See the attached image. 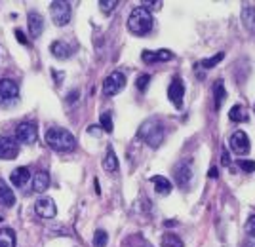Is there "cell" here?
<instances>
[{
	"label": "cell",
	"instance_id": "obj_1",
	"mask_svg": "<svg viewBox=\"0 0 255 247\" xmlns=\"http://www.w3.org/2000/svg\"><path fill=\"white\" fill-rule=\"evenodd\" d=\"M46 143L55 152H71L76 148V139L65 127H50L46 131Z\"/></svg>",
	"mask_w": 255,
	"mask_h": 247
},
{
	"label": "cell",
	"instance_id": "obj_2",
	"mask_svg": "<svg viewBox=\"0 0 255 247\" xmlns=\"http://www.w3.org/2000/svg\"><path fill=\"white\" fill-rule=\"evenodd\" d=\"M139 139H143L147 145L151 147H160V143L164 141L166 137V129H164V124L156 120V118H149L141 124L139 127Z\"/></svg>",
	"mask_w": 255,
	"mask_h": 247
},
{
	"label": "cell",
	"instance_id": "obj_3",
	"mask_svg": "<svg viewBox=\"0 0 255 247\" xmlns=\"http://www.w3.org/2000/svg\"><path fill=\"white\" fill-rule=\"evenodd\" d=\"M128 29L137 37H143L147 33H151V29H153V15H151V12L143 6L134 8L130 17H128Z\"/></svg>",
	"mask_w": 255,
	"mask_h": 247
},
{
	"label": "cell",
	"instance_id": "obj_4",
	"mask_svg": "<svg viewBox=\"0 0 255 247\" xmlns=\"http://www.w3.org/2000/svg\"><path fill=\"white\" fill-rule=\"evenodd\" d=\"M50 15H51V21L57 25V27H65V25L71 21V6L69 2H51L50 4Z\"/></svg>",
	"mask_w": 255,
	"mask_h": 247
},
{
	"label": "cell",
	"instance_id": "obj_5",
	"mask_svg": "<svg viewBox=\"0 0 255 247\" xmlns=\"http://www.w3.org/2000/svg\"><path fill=\"white\" fill-rule=\"evenodd\" d=\"M126 86V76L120 73V71H114V73H110L107 78H105V82H103V93L105 95H116V93H120L122 89Z\"/></svg>",
	"mask_w": 255,
	"mask_h": 247
},
{
	"label": "cell",
	"instance_id": "obj_6",
	"mask_svg": "<svg viewBox=\"0 0 255 247\" xmlns=\"http://www.w3.org/2000/svg\"><path fill=\"white\" fill-rule=\"evenodd\" d=\"M19 97V86L12 78H2L0 80V103H12Z\"/></svg>",
	"mask_w": 255,
	"mask_h": 247
},
{
	"label": "cell",
	"instance_id": "obj_7",
	"mask_svg": "<svg viewBox=\"0 0 255 247\" xmlns=\"http://www.w3.org/2000/svg\"><path fill=\"white\" fill-rule=\"evenodd\" d=\"M15 137H17L19 143H25V145L37 143V127H35V124L21 122L15 127Z\"/></svg>",
	"mask_w": 255,
	"mask_h": 247
},
{
	"label": "cell",
	"instance_id": "obj_8",
	"mask_svg": "<svg viewBox=\"0 0 255 247\" xmlns=\"http://www.w3.org/2000/svg\"><path fill=\"white\" fill-rule=\"evenodd\" d=\"M168 97L170 101L177 107V109H181L183 107V97H185V84H183V80L179 76H175L173 80H171L170 87H168Z\"/></svg>",
	"mask_w": 255,
	"mask_h": 247
},
{
	"label": "cell",
	"instance_id": "obj_9",
	"mask_svg": "<svg viewBox=\"0 0 255 247\" xmlns=\"http://www.w3.org/2000/svg\"><path fill=\"white\" fill-rule=\"evenodd\" d=\"M229 143H231L232 152H234V154H240V156L248 154L250 148H252V145H250V137L246 135L244 131H234Z\"/></svg>",
	"mask_w": 255,
	"mask_h": 247
},
{
	"label": "cell",
	"instance_id": "obj_10",
	"mask_svg": "<svg viewBox=\"0 0 255 247\" xmlns=\"http://www.w3.org/2000/svg\"><path fill=\"white\" fill-rule=\"evenodd\" d=\"M35 213L42 219H53L57 213V207L51 198H38L35 204Z\"/></svg>",
	"mask_w": 255,
	"mask_h": 247
},
{
	"label": "cell",
	"instance_id": "obj_11",
	"mask_svg": "<svg viewBox=\"0 0 255 247\" xmlns=\"http://www.w3.org/2000/svg\"><path fill=\"white\" fill-rule=\"evenodd\" d=\"M19 148L17 143L10 137H0V160H13L17 158Z\"/></svg>",
	"mask_w": 255,
	"mask_h": 247
},
{
	"label": "cell",
	"instance_id": "obj_12",
	"mask_svg": "<svg viewBox=\"0 0 255 247\" xmlns=\"http://www.w3.org/2000/svg\"><path fill=\"white\" fill-rule=\"evenodd\" d=\"M191 179H193L191 162H181V164L175 167V181H177V185L187 188V186L191 185Z\"/></svg>",
	"mask_w": 255,
	"mask_h": 247
},
{
	"label": "cell",
	"instance_id": "obj_13",
	"mask_svg": "<svg viewBox=\"0 0 255 247\" xmlns=\"http://www.w3.org/2000/svg\"><path fill=\"white\" fill-rule=\"evenodd\" d=\"M27 23H29V33L33 38H38L44 31V17L38 12H29L27 15Z\"/></svg>",
	"mask_w": 255,
	"mask_h": 247
},
{
	"label": "cell",
	"instance_id": "obj_14",
	"mask_svg": "<svg viewBox=\"0 0 255 247\" xmlns=\"http://www.w3.org/2000/svg\"><path fill=\"white\" fill-rule=\"evenodd\" d=\"M141 59L145 63H158V61H170L173 59V53L170 49H156V51H151V49H145L141 53Z\"/></svg>",
	"mask_w": 255,
	"mask_h": 247
},
{
	"label": "cell",
	"instance_id": "obj_15",
	"mask_svg": "<svg viewBox=\"0 0 255 247\" xmlns=\"http://www.w3.org/2000/svg\"><path fill=\"white\" fill-rule=\"evenodd\" d=\"M10 181H12L13 186H25L31 181V171H29V167H17V169H13L12 175H10Z\"/></svg>",
	"mask_w": 255,
	"mask_h": 247
},
{
	"label": "cell",
	"instance_id": "obj_16",
	"mask_svg": "<svg viewBox=\"0 0 255 247\" xmlns=\"http://www.w3.org/2000/svg\"><path fill=\"white\" fill-rule=\"evenodd\" d=\"M50 51L53 53V57H57V59H69L71 57V53H73V49L69 44H65V42H61V40H55L51 46H50Z\"/></svg>",
	"mask_w": 255,
	"mask_h": 247
},
{
	"label": "cell",
	"instance_id": "obj_17",
	"mask_svg": "<svg viewBox=\"0 0 255 247\" xmlns=\"http://www.w3.org/2000/svg\"><path fill=\"white\" fill-rule=\"evenodd\" d=\"M0 204L6 206V207H12L15 204V194L10 186L6 185V181L0 179Z\"/></svg>",
	"mask_w": 255,
	"mask_h": 247
},
{
	"label": "cell",
	"instance_id": "obj_18",
	"mask_svg": "<svg viewBox=\"0 0 255 247\" xmlns=\"http://www.w3.org/2000/svg\"><path fill=\"white\" fill-rule=\"evenodd\" d=\"M50 186V175L46 171H37L35 173V177H33V190L35 192H44V190H48Z\"/></svg>",
	"mask_w": 255,
	"mask_h": 247
},
{
	"label": "cell",
	"instance_id": "obj_19",
	"mask_svg": "<svg viewBox=\"0 0 255 247\" xmlns=\"http://www.w3.org/2000/svg\"><path fill=\"white\" fill-rule=\"evenodd\" d=\"M151 181H153V185H154V188H156V192H158V194H162V196L170 194L171 190H173L170 179H166L164 175H154Z\"/></svg>",
	"mask_w": 255,
	"mask_h": 247
},
{
	"label": "cell",
	"instance_id": "obj_20",
	"mask_svg": "<svg viewBox=\"0 0 255 247\" xmlns=\"http://www.w3.org/2000/svg\"><path fill=\"white\" fill-rule=\"evenodd\" d=\"M103 169L105 171H109V173H112V171H116L118 169V158H116V154H114V150L112 148H107V154H105V158H103Z\"/></svg>",
	"mask_w": 255,
	"mask_h": 247
},
{
	"label": "cell",
	"instance_id": "obj_21",
	"mask_svg": "<svg viewBox=\"0 0 255 247\" xmlns=\"http://www.w3.org/2000/svg\"><path fill=\"white\" fill-rule=\"evenodd\" d=\"M242 21L246 25V29L255 31V8L252 4H246L242 8Z\"/></svg>",
	"mask_w": 255,
	"mask_h": 247
},
{
	"label": "cell",
	"instance_id": "obj_22",
	"mask_svg": "<svg viewBox=\"0 0 255 247\" xmlns=\"http://www.w3.org/2000/svg\"><path fill=\"white\" fill-rule=\"evenodd\" d=\"M227 97V91H225V84L223 80H217L215 86H213V101H215V109H221L223 101Z\"/></svg>",
	"mask_w": 255,
	"mask_h": 247
},
{
	"label": "cell",
	"instance_id": "obj_23",
	"mask_svg": "<svg viewBox=\"0 0 255 247\" xmlns=\"http://www.w3.org/2000/svg\"><path fill=\"white\" fill-rule=\"evenodd\" d=\"M0 247H15V234L12 228L0 230Z\"/></svg>",
	"mask_w": 255,
	"mask_h": 247
},
{
	"label": "cell",
	"instance_id": "obj_24",
	"mask_svg": "<svg viewBox=\"0 0 255 247\" xmlns=\"http://www.w3.org/2000/svg\"><path fill=\"white\" fill-rule=\"evenodd\" d=\"M229 118H231L232 122L236 124H242L248 120V114H246V109H244L242 105H234L231 109V112H229Z\"/></svg>",
	"mask_w": 255,
	"mask_h": 247
},
{
	"label": "cell",
	"instance_id": "obj_25",
	"mask_svg": "<svg viewBox=\"0 0 255 247\" xmlns=\"http://www.w3.org/2000/svg\"><path fill=\"white\" fill-rule=\"evenodd\" d=\"M162 247H185L181 238L175 234H164L162 236Z\"/></svg>",
	"mask_w": 255,
	"mask_h": 247
},
{
	"label": "cell",
	"instance_id": "obj_26",
	"mask_svg": "<svg viewBox=\"0 0 255 247\" xmlns=\"http://www.w3.org/2000/svg\"><path fill=\"white\" fill-rule=\"evenodd\" d=\"M223 57H225V53L223 51H219L217 55H211V57H207V59H202V61L198 63L196 67H204V69H211V67H215L219 61H223Z\"/></svg>",
	"mask_w": 255,
	"mask_h": 247
},
{
	"label": "cell",
	"instance_id": "obj_27",
	"mask_svg": "<svg viewBox=\"0 0 255 247\" xmlns=\"http://www.w3.org/2000/svg\"><path fill=\"white\" fill-rule=\"evenodd\" d=\"M109 244V234L105 230H98L94 234V247H105Z\"/></svg>",
	"mask_w": 255,
	"mask_h": 247
},
{
	"label": "cell",
	"instance_id": "obj_28",
	"mask_svg": "<svg viewBox=\"0 0 255 247\" xmlns=\"http://www.w3.org/2000/svg\"><path fill=\"white\" fill-rule=\"evenodd\" d=\"M99 124H101V129H103V131L112 133V118H110V112H103L101 118H99Z\"/></svg>",
	"mask_w": 255,
	"mask_h": 247
},
{
	"label": "cell",
	"instance_id": "obj_29",
	"mask_svg": "<svg viewBox=\"0 0 255 247\" xmlns=\"http://www.w3.org/2000/svg\"><path fill=\"white\" fill-rule=\"evenodd\" d=\"M116 6H118V0H101L99 2V8L103 13H112Z\"/></svg>",
	"mask_w": 255,
	"mask_h": 247
},
{
	"label": "cell",
	"instance_id": "obj_30",
	"mask_svg": "<svg viewBox=\"0 0 255 247\" xmlns=\"http://www.w3.org/2000/svg\"><path fill=\"white\" fill-rule=\"evenodd\" d=\"M149 82H151V76L149 74H141L139 78H137V82H135V86L139 91H145L147 87H149Z\"/></svg>",
	"mask_w": 255,
	"mask_h": 247
},
{
	"label": "cell",
	"instance_id": "obj_31",
	"mask_svg": "<svg viewBox=\"0 0 255 247\" xmlns=\"http://www.w3.org/2000/svg\"><path fill=\"white\" fill-rule=\"evenodd\" d=\"M240 169L246 173H254L255 171V162L254 160H238Z\"/></svg>",
	"mask_w": 255,
	"mask_h": 247
},
{
	"label": "cell",
	"instance_id": "obj_32",
	"mask_svg": "<svg viewBox=\"0 0 255 247\" xmlns=\"http://www.w3.org/2000/svg\"><path fill=\"white\" fill-rule=\"evenodd\" d=\"M246 232L252 236V238H255V215H252V217L246 221Z\"/></svg>",
	"mask_w": 255,
	"mask_h": 247
},
{
	"label": "cell",
	"instance_id": "obj_33",
	"mask_svg": "<svg viewBox=\"0 0 255 247\" xmlns=\"http://www.w3.org/2000/svg\"><path fill=\"white\" fill-rule=\"evenodd\" d=\"M78 97H80V91H78V89H73V91L67 95V103H69V105H73V103L78 101Z\"/></svg>",
	"mask_w": 255,
	"mask_h": 247
},
{
	"label": "cell",
	"instance_id": "obj_34",
	"mask_svg": "<svg viewBox=\"0 0 255 247\" xmlns=\"http://www.w3.org/2000/svg\"><path fill=\"white\" fill-rule=\"evenodd\" d=\"M221 164L223 165H231V158H229V152L223 150V156H221Z\"/></svg>",
	"mask_w": 255,
	"mask_h": 247
},
{
	"label": "cell",
	"instance_id": "obj_35",
	"mask_svg": "<svg viewBox=\"0 0 255 247\" xmlns=\"http://www.w3.org/2000/svg\"><path fill=\"white\" fill-rule=\"evenodd\" d=\"M15 38L21 42V44H27V38H25L23 31H19V29H15Z\"/></svg>",
	"mask_w": 255,
	"mask_h": 247
},
{
	"label": "cell",
	"instance_id": "obj_36",
	"mask_svg": "<svg viewBox=\"0 0 255 247\" xmlns=\"http://www.w3.org/2000/svg\"><path fill=\"white\" fill-rule=\"evenodd\" d=\"M217 175H219L217 167H211V169H209V173H207V177H209V179H217Z\"/></svg>",
	"mask_w": 255,
	"mask_h": 247
},
{
	"label": "cell",
	"instance_id": "obj_37",
	"mask_svg": "<svg viewBox=\"0 0 255 247\" xmlns=\"http://www.w3.org/2000/svg\"><path fill=\"white\" fill-rule=\"evenodd\" d=\"M0 222H2V217H0Z\"/></svg>",
	"mask_w": 255,
	"mask_h": 247
},
{
	"label": "cell",
	"instance_id": "obj_38",
	"mask_svg": "<svg viewBox=\"0 0 255 247\" xmlns=\"http://www.w3.org/2000/svg\"><path fill=\"white\" fill-rule=\"evenodd\" d=\"M254 111H255V105H254Z\"/></svg>",
	"mask_w": 255,
	"mask_h": 247
}]
</instances>
